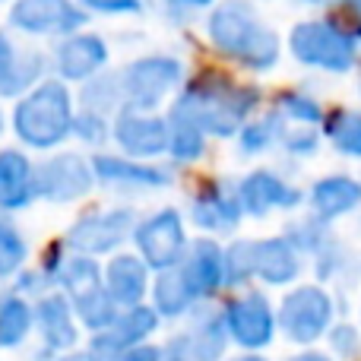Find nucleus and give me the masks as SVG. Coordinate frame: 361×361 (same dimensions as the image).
Wrapping results in <instances>:
<instances>
[{
    "label": "nucleus",
    "instance_id": "obj_6",
    "mask_svg": "<svg viewBox=\"0 0 361 361\" xmlns=\"http://www.w3.org/2000/svg\"><path fill=\"white\" fill-rule=\"evenodd\" d=\"M89 13L76 0H13L10 25L25 35H76Z\"/></svg>",
    "mask_w": 361,
    "mask_h": 361
},
{
    "label": "nucleus",
    "instance_id": "obj_38",
    "mask_svg": "<svg viewBox=\"0 0 361 361\" xmlns=\"http://www.w3.org/2000/svg\"><path fill=\"white\" fill-rule=\"evenodd\" d=\"M330 345H333L336 355L355 358L358 355V333L352 330V326H336V330L330 333Z\"/></svg>",
    "mask_w": 361,
    "mask_h": 361
},
{
    "label": "nucleus",
    "instance_id": "obj_25",
    "mask_svg": "<svg viewBox=\"0 0 361 361\" xmlns=\"http://www.w3.org/2000/svg\"><path fill=\"white\" fill-rule=\"evenodd\" d=\"M282 133H286V118L279 111H269L263 118L247 121L244 130L238 133V143L244 156H257V152H267L273 143H282Z\"/></svg>",
    "mask_w": 361,
    "mask_h": 361
},
{
    "label": "nucleus",
    "instance_id": "obj_41",
    "mask_svg": "<svg viewBox=\"0 0 361 361\" xmlns=\"http://www.w3.org/2000/svg\"><path fill=\"white\" fill-rule=\"evenodd\" d=\"M114 361H162L156 349H137V352H127L124 358H114Z\"/></svg>",
    "mask_w": 361,
    "mask_h": 361
},
{
    "label": "nucleus",
    "instance_id": "obj_23",
    "mask_svg": "<svg viewBox=\"0 0 361 361\" xmlns=\"http://www.w3.org/2000/svg\"><path fill=\"white\" fill-rule=\"evenodd\" d=\"M82 111L108 114L124 108V89H121V73H99L89 82H82Z\"/></svg>",
    "mask_w": 361,
    "mask_h": 361
},
{
    "label": "nucleus",
    "instance_id": "obj_17",
    "mask_svg": "<svg viewBox=\"0 0 361 361\" xmlns=\"http://www.w3.org/2000/svg\"><path fill=\"white\" fill-rule=\"evenodd\" d=\"M92 169L102 184H114V187H165V184H171V175L165 169L146 165L130 156H95Z\"/></svg>",
    "mask_w": 361,
    "mask_h": 361
},
{
    "label": "nucleus",
    "instance_id": "obj_22",
    "mask_svg": "<svg viewBox=\"0 0 361 361\" xmlns=\"http://www.w3.org/2000/svg\"><path fill=\"white\" fill-rule=\"evenodd\" d=\"M324 137L330 140V146L343 156L361 159V111H349V108H336L326 114L324 121Z\"/></svg>",
    "mask_w": 361,
    "mask_h": 361
},
{
    "label": "nucleus",
    "instance_id": "obj_15",
    "mask_svg": "<svg viewBox=\"0 0 361 361\" xmlns=\"http://www.w3.org/2000/svg\"><path fill=\"white\" fill-rule=\"evenodd\" d=\"M307 203H311L314 216L324 219V222L349 216L352 209L361 206V180L352 175H326L311 187Z\"/></svg>",
    "mask_w": 361,
    "mask_h": 361
},
{
    "label": "nucleus",
    "instance_id": "obj_1",
    "mask_svg": "<svg viewBox=\"0 0 361 361\" xmlns=\"http://www.w3.org/2000/svg\"><path fill=\"white\" fill-rule=\"evenodd\" d=\"M257 105H260L257 86H244L225 73L203 70L180 89L165 118L190 121L206 137H238L250 114L257 111Z\"/></svg>",
    "mask_w": 361,
    "mask_h": 361
},
{
    "label": "nucleus",
    "instance_id": "obj_10",
    "mask_svg": "<svg viewBox=\"0 0 361 361\" xmlns=\"http://www.w3.org/2000/svg\"><path fill=\"white\" fill-rule=\"evenodd\" d=\"M330 317H333V301H330V295L317 286L295 288V292L282 301V330H286L295 343H314V339L330 326Z\"/></svg>",
    "mask_w": 361,
    "mask_h": 361
},
{
    "label": "nucleus",
    "instance_id": "obj_13",
    "mask_svg": "<svg viewBox=\"0 0 361 361\" xmlns=\"http://www.w3.org/2000/svg\"><path fill=\"white\" fill-rule=\"evenodd\" d=\"M238 200H241L247 216H267L273 209H295L301 203V190L292 187L286 178H279L276 171H250L247 178H241L238 184Z\"/></svg>",
    "mask_w": 361,
    "mask_h": 361
},
{
    "label": "nucleus",
    "instance_id": "obj_14",
    "mask_svg": "<svg viewBox=\"0 0 361 361\" xmlns=\"http://www.w3.org/2000/svg\"><path fill=\"white\" fill-rule=\"evenodd\" d=\"M241 200H238V187L231 190L222 180H206L190 203V216L200 228L206 231H231L241 222Z\"/></svg>",
    "mask_w": 361,
    "mask_h": 361
},
{
    "label": "nucleus",
    "instance_id": "obj_12",
    "mask_svg": "<svg viewBox=\"0 0 361 361\" xmlns=\"http://www.w3.org/2000/svg\"><path fill=\"white\" fill-rule=\"evenodd\" d=\"M133 231V212L130 209H105L82 216L73 228L67 231V244L82 254H108L114 250L127 235Z\"/></svg>",
    "mask_w": 361,
    "mask_h": 361
},
{
    "label": "nucleus",
    "instance_id": "obj_33",
    "mask_svg": "<svg viewBox=\"0 0 361 361\" xmlns=\"http://www.w3.org/2000/svg\"><path fill=\"white\" fill-rule=\"evenodd\" d=\"M23 257H25L23 235L16 231V225L10 219L0 216V276H10L23 263Z\"/></svg>",
    "mask_w": 361,
    "mask_h": 361
},
{
    "label": "nucleus",
    "instance_id": "obj_29",
    "mask_svg": "<svg viewBox=\"0 0 361 361\" xmlns=\"http://www.w3.org/2000/svg\"><path fill=\"white\" fill-rule=\"evenodd\" d=\"M42 333L51 345H73L76 333H73V324H70V307L63 298L42 301Z\"/></svg>",
    "mask_w": 361,
    "mask_h": 361
},
{
    "label": "nucleus",
    "instance_id": "obj_26",
    "mask_svg": "<svg viewBox=\"0 0 361 361\" xmlns=\"http://www.w3.org/2000/svg\"><path fill=\"white\" fill-rule=\"evenodd\" d=\"M152 326H156V314L137 307V311L124 314L121 320H114V330L99 339V349L121 352L124 345H133V343H140V339H146V333H152Z\"/></svg>",
    "mask_w": 361,
    "mask_h": 361
},
{
    "label": "nucleus",
    "instance_id": "obj_48",
    "mask_svg": "<svg viewBox=\"0 0 361 361\" xmlns=\"http://www.w3.org/2000/svg\"><path fill=\"white\" fill-rule=\"evenodd\" d=\"M358 92H361V80H358Z\"/></svg>",
    "mask_w": 361,
    "mask_h": 361
},
{
    "label": "nucleus",
    "instance_id": "obj_42",
    "mask_svg": "<svg viewBox=\"0 0 361 361\" xmlns=\"http://www.w3.org/2000/svg\"><path fill=\"white\" fill-rule=\"evenodd\" d=\"M301 4H311V6H345V4H352V0H301Z\"/></svg>",
    "mask_w": 361,
    "mask_h": 361
},
{
    "label": "nucleus",
    "instance_id": "obj_46",
    "mask_svg": "<svg viewBox=\"0 0 361 361\" xmlns=\"http://www.w3.org/2000/svg\"><path fill=\"white\" fill-rule=\"evenodd\" d=\"M244 361H260V358H244Z\"/></svg>",
    "mask_w": 361,
    "mask_h": 361
},
{
    "label": "nucleus",
    "instance_id": "obj_16",
    "mask_svg": "<svg viewBox=\"0 0 361 361\" xmlns=\"http://www.w3.org/2000/svg\"><path fill=\"white\" fill-rule=\"evenodd\" d=\"M35 169L19 149H0V209H23L35 200Z\"/></svg>",
    "mask_w": 361,
    "mask_h": 361
},
{
    "label": "nucleus",
    "instance_id": "obj_3",
    "mask_svg": "<svg viewBox=\"0 0 361 361\" xmlns=\"http://www.w3.org/2000/svg\"><path fill=\"white\" fill-rule=\"evenodd\" d=\"M73 95L63 80H44L13 108V133L32 149H54L73 133Z\"/></svg>",
    "mask_w": 361,
    "mask_h": 361
},
{
    "label": "nucleus",
    "instance_id": "obj_40",
    "mask_svg": "<svg viewBox=\"0 0 361 361\" xmlns=\"http://www.w3.org/2000/svg\"><path fill=\"white\" fill-rule=\"evenodd\" d=\"M169 6H171V10L190 13V10H206V6H216V0H169Z\"/></svg>",
    "mask_w": 361,
    "mask_h": 361
},
{
    "label": "nucleus",
    "instance_id": "obj_21",
    "mask_svg": "<svg viewBox=\"0 0 361 361\" xmlns=\"http://www.w3.org/2000/svg\"><path fill=\"white\" fill-rule=\"evenodd\" d=\"M108 292L118 305H137L146 292V263L137 257H114L108 267Z\"/></svg>",
    "mask_w": 361,
    "mask_h": 361
},
{
    "label": "nucleus",
    "instance_id": "obj_4",
    "mask_svg": "<svg viewBox=\"0 0 361 361\" xmlns=\"http://www.w3.org/2000/svg\"><path fill=\"white\" fill-rule=\"evenodd\" d=\"M288 51L305 67L343 76L358 67L361 42L349 23H343L336 16H324V19H305V23L292 25Z\"/></svg>",
    "mask_w": 361,
    "mask_h": 361
},
{
    "label": "nucleus",
    "instance_id": "obj_7",
    "mask_svg": "<svg viewBox=\"0 0 361 361\" xmlns=\"http://www.w3.org/2000/svg\"><path fill=\"white\" fill-rule=\"evenodd\" d=\"M95 180L99 178L92 162H86L80 152H61L35 169V193L48 203H73L92 190Z\"/></svg>",
    "mask_w": 361,
    "mask_h": 361
},
{
    "label": "nucleus",
    "instance_id": "obj_39",
    "mask_svg": "<svg viewBox=\"0 0 361 361\" xmlns=\"http://www.w3.org/2000/svg\"><path fill=\"white\" fill-rule=\"evenodd\" d=\"M16 61H19L16 44H13L10 38H6L4 32H0V89L6 86V80H10L13 67H16Z\"/></svg>",
    "mask_w": 361,
    "mask_h": 361
},
{
    "label": "nucleus",
    "instance_id": "obj_5",
    "mask_svg": "<svg viewBox=\"0 0 361 361\" xmlns=\"http://www.w3.org/2000/svg\"><path fill=\"white\" fill-rule=\"evenodd\" d=\"M184 67L171 54H146L133 61L121 73V89H124V108L133 111H156L165 99L180 86Z\"/></svg>",
    "mask_w": 361,
    "mask_h": 361
},
{
    "label": "nucleus",
    "instance_id": "obj_44",
    "mask_svg": "<svg viewBox=\"0 0 361 361\" xmlns=\"http://www.w3.org/2000/svg\"><path fill=\"white\" fill-rule=\"evenodd\" d=\"M0 133H4V114H0Z\"/></svg>",
    "mask_w": 361,
    "mask_h": 361
},
{
    "label": "nucleus",
    "instance_id": "obj_8",
    "mask_svg": "<svg viewBox=\"0 0 361 361\" xmlns=\"http://www.w3.org/2000/svg\"><path fill=\"white\" fill-rule=\"evenodd\" d=\"M111 140L121 146V152L130 159H156L169 152V118H159L156 111H133V108H121L111 127Z\"/></svg>",
    "mask_w": 361,
    "mask_h": 361
},
{
    "label": "nucleus",
    "instance_id": "obj_18",
    "mask_svg": "<svg viewBox=\"0 0 361 361\" xmlns=\"http://www.w3.org/2000/svg\"><path fill=\"white\" fill-rule=\"evenodd\" d=\"M180 276H184L187 288L197 295H209L212 288H219L225 282V254L212 241H197L187 250L184 263H180Z\"/></svg>",
    "mask_w": 361,
    "mask_h": 361
},
{
    "label": "nucleus",
    "instance_id": "obj_47",
    "mask_svg": "<svg viewBox=\"0 0 361 361\" xmlns=\"http://www.w3.org/2000/svg\"><path fill=\"white\" fill-rule=\"evenodd\" d=\"M73 361H86V358H73Z\"/></svg>",
    "mask_w": 361,
    "mask_h": 361
},
{
    "label": "nucleus",
    "instance_id": "obj_30",
    "mask_svg": "<svg viewBox=\"0 0 361 361\" xmlns=\"http://www.w3.org/2000/svg\"><path fill=\"white\" fill-rule=\"evenodd\" d=\"M156 301L165 314H180L193 301V292L187 288L180 269H171V273L165 269L162 273V279H159V286H156Z\"/></svg>",
    "mask_w": 361,
    "mask_h": 361
},
{
    "label": "nucleus",
    "instance_id": "obj_34",
    "mask_svg": "<svg viewBox=\"0 0 361 361\" xmlns=\"http://www.w3.org/2000/svg\"><path fill=\"white\" fill-rule=\"evenodd\" d=\"M257 276L254 269V241H238L235 247L225 250V282L238 286V282Z\"/></svg>",
    "mask_w": 361,
    "mask_h": 361
},
{
    "label": "nucleus",
    "instance_id": "obj_36",
    "mask_svg": "<svg viewBox=\"0 0 361 361\" xmlns=\"http://www.w3.org/2000/svg\"><path fill=\"white\" fill-rule=\"evenodd\" d=\"M111 127L105 121V114H95V111H80L76 114V124H73V137H80L82 143L89 146H102L108 137H111Z\"/></svg>",
    "mask_w": 361,
    "mask_h": 361
},
{
    "label": "nucleus",
    "instance_id": "obj_37",
    "mask_svg": "<svg viewBox=\"0 0 361 361\" xmlns=\"http://www.w3.org/2000/svg\"><path fill=\"white\" fill-rule=\"evenodd\" d=\"M86 13H102V16H127V13H140L143 0H76Z\"/></svg>",
    "mask_w": 361,
    "mask_h": 361
},
{
    "label": "nucleus",
    "instance_id": "obj_11",
    "mask_svg": "<svg viewBox=\"0 0 361 361\" xmlns=\"http://www.w3.org/2000/svg\"><path fill=\"white\" fill-rule=\"evenodd\" d=\"M108 63V44L95 32H76L54 48V70L63 82H89Z\"/></svg>",
    "mask_w": 361,
    "mask_h": 361
},
{
    "label": "nucleus",
    "instance_id": "obj_28",
    "mask_svg": "<svg viewBox=\"0 0 361 361\" xmlns=\"http://www.w3.org/2000/svg\"><path fill=\"white\" fill-rule=\"evenodd\" d=\"M42 70H44V57L38 54V51H19V61H16V67H13L6 86L0 89V95H4V99H23L25 92H32V89L38 86Z\"/></svg>",
    "mask_w": 361,
    "mask_h": 361
},
{
    "label": "nucleus",
    "instance_id": "obj_31",
    "mask_svg": "<svg viewBox=\"0 0 361 361\" xmlns=\"http://www.w3.org/2000/svg\"><path fill=\"white\" fill-rule=\"evenodd\" d=\"M286 238L301 250H307V254H320V250L330 244V231H326V222L324 219H305V222H292L286 231Z\"/></svg>",
    "mask_w": 361,
    "mask_h": 361
},
{
    "label": "nucleus",
    "instance_id": "obj_20",
    "mask_svg": "<svg viewBox=\"0 0 361 361\" xmlns=\"http://www.w3.org/2000/svg\"><path fill=\"white\" fill-rule=\"evenodd\" d=\"M254 269L260 279L273 282V286H286V282H292L301 269L298 247H295L288 238L254 241Z\"/></svg>",
    "mask_w": 361,
    "mask_h": 361
},
{
    "label": "nucleus",
    "instance_id": "obj_19",
    "mask_svg": "<svg viewBox=\"0 0 361 361\" xmlns=\"http://www.w3.org/2000/svg\"><path fill=\"white\" fill-rule=\"evenodd\" d=\"M228 326L238 336V343L244 345H263L273 336V311H269L267 298L263 295H247V298H238L228 307Z\"/></svg>",
    "mask_w": 361,
    "mask_h": 361
},
{
    "label": "nucleus",
    "instance_id": "obj_35",
    "mask_svg": "<svg viewBox=\"0 0 361 361\" xmlns=\"http://www.w3.org/2000/svg\"><path fill=\"white\" fill-rule=\"evenodd\" d=\"M320 127H305V124H292L282 133V146L288 156H314L320 146Z\"/></svg>",
    "mask_w": 361,
    "mask_h": 361
},
{
    "label": "nucleus",
    "instance_id": "obj_32",
    "mask_svg": "<svg viewBox=\"0 0 361 361\" xmlns=\"http://www.w3.org/2000/svg\"><path fill=\"white\" fill-rule=\"evenodd\" d=\"M25 330H29V307L19 298L4 301V307H0V345L19 343Z\"/></svg>",
    "mask_w": 361,
    "mask_h": 361
},
{
    "label": "nucleus",
    "instance_id": "obj_2",
    "mask_svg": "<svg viewBox=\"0 0 361 361\" xmlns=\"http://www.w3.org/2000/svg\"><path fill=\"white\" fill-rule=\"evenodd\" d=\"M206 38L216 54L235 61L250 73H267L279 63V35L257 16L247 0H222L206 19Z\"/></svg>",
    "mask_w": 361,
    "mask_h": 361
},
{
    "label": "nucleus",
    "instance_id": "obj_43",
    "mask_svg": "<svg viewBox=\"0 0 361 361\" xmlns=\"http://www.w3.org/2000/svg\"><path fill=\"white\" fill-rule=\"evenodd\" d=\"M352 6H355V10L361 13V0H352Z\"/></svg>",
    "mask_w": 361,
    "mask_h": 361
},
{
    "label": "nucleus",
    "instance_id": "obj_9",
    "mask_svg": "<svg viewBox=\"0 0 361 361\" xmlns=\"http://www.w3.org/2000/svg\"><path fill=\"white\" fill-rule=\"evenodd\" d=\"M137 238V247L143 254L146 267L152 269H171L175 263L184 260V225H180V216L175 209H159L156 216H149L146 222L137 225L133 231Z\"/></svg>",
    "mask_w": 361,
    "mask_h": 361
},
{
    "label": "nucleus",
    "instance_id": "obj_49",
    "mask_svg": "<svg viewBox=\"0 0 361 361\" xmlns=\"http://www.w3.org/2000/svg\"><path fill=\"white\" fill-rule=\"evenodd\" d=\"M320 361H324V358H320Z\"/></svg>",
    "mask_w": 361,
    "mask_h": 361
},
{
    "label": "nucleus",
    "instance_id": "obj_45",
    "mask_svg": "<svg viewBox=\"0 0 361 361\" xmlns=\"http://www.w3.org/2000/svg\"><path fill=\"white\" fill-rule=\"evenodd\" d=\"M358 42H361V23H358Z\"/></svg>",
    "mask_w": 361,
    "mask_h": 361
},
{
    "label": "nucleus",
    "instance_id": "obj_24",
    "mask_svg": "<svg viewBox=\"0 0 361 361\" xmlns=\"http://www.w3.org/2000/svg\"><path fill=\"white\" fill-rule=\"evenodd\" d=\"M276 111L286 121H292V124H305V127H324L326 114H330L311 92H301V89H282L276 95Z\"/></svg>",
    "mask_w": 361,
    "mask_h": 361
},
{
    "label": "nucleus",
    "instance_id": "obj_27",
    "mask_svg": "<svg viewBox=\"0 0 361 361\" xmlns=\"http://www.w3.org/2000/svg\"><path fill=\"white\" fill-rule=\"evenodd\" d=\"M169 130H171L169 156L175 159V162H180V165L197 162V159L206 152V133L200 130L197 124H190V121L169 118Z\"/></svg>",
    "mask_w": 361,
    "mask_h": 361
}]
</instances>
